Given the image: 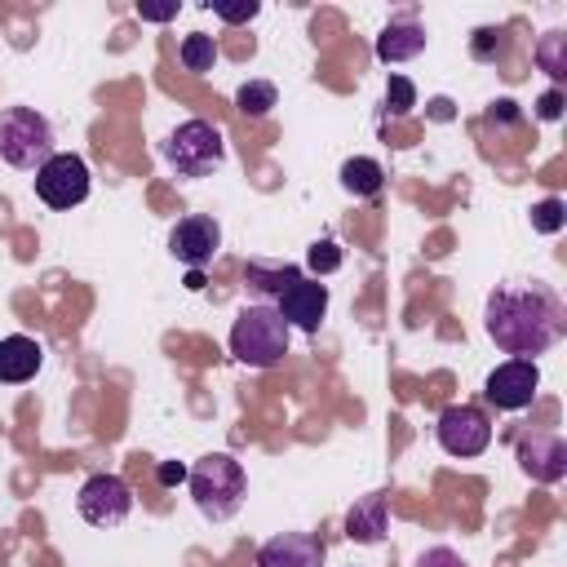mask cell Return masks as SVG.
Masks as SVG:
<instances>
[{"instance_id":"8","label":"cell","mask_w":567,"mask_h":567,"mask_svg":"<svg viewBox=\"0 0 567 567\" xmlns=\"http://www.w3.org/2000/svg\"><path fill=\"white\" fill-rule=\"evenodd\" d=\"M75 509L93 527H120L133 514V487L120 474H93L75 492Z\"/></svg>"},{"instance_id":"16","label":"cell","mask_w":567,"mask_h":567,"mask_svg":"<svg viewBox=\"0 0 567 567\" xmlns=\"http://www.w3.org/2000/svg\"><path fill=\"white\" fill-rule=\"evenodd\" d=\"M40 363H44V350H40L35 337H22V332L0 337V381H4V385L31 381V377L40 372Z\"/></svg>"},{"instance_id":"22","label":"cell","mask_w":567,"mask_h":567,"mask_svg":"<svg viewBox=\"0 0 567 567\" xmlns=\"http://www.w3.org/2000/svg\"><path fill=\"white\" fill-rule=\"evenodd\" d=\"M306 266H310V279H323V275L341 270V248H337V239H315V244L306 248Z\"/></svg>"},{"instance_id":"18","label":"cell","mask_w":567,"mask_h":567,"mask_svg":"<svg viewBox=\"0 0 567 567\" xmlns=\"http://www.w3.org/2000/svg\"><path fill=\"white\" fill-rule=\"evenodd\" d=\"M381 182H385V168L377 164V159H368V155H354V159H346L341 164V186L350 190V195H377L381 190Z\"/></svg>"},{"instance_id":"27","label":"cell","mask_w":567,"mask_h":567,"mask_svg":"<svg viewBox=\"0 0 567 567\" xmlns=\"http://www.w3.org/2000/svg\"><path fill=\"white\" fill-rule=\"evenodd\" d=\"M213 13H217L221 22H252V18L261 13V4H257V0H248V4H213Z\"/></svg>"},{"instance_id":"2","label":"cell","mask_w":567,"mask_h":567,"mask_svg":"<svg viewBox=\"0 0 567 567\" xmlns=\"http://www.w3.org/2000/svg\"><path fill=\"white\" fill-rule=\"evenodd\" d=\"M186 487H190L195 509H199L204 518L226 523V518L239 514V505H244V496H248V474H244V465H239L230 452H208V456H199V461L190 465Z\"/></svg>"},{"instance_id":"1","label":"cell","mask_w":567,"mask_h":567,"mask_svg":"<svg viewBox=\"0 0 567 567\" xmlns=\"http://www.w3.org/2000/svg\"><path fill=\"white\" fill-rule=\"evenodd\" d=\"M483 328L505 354L536 359L567 332V306L540 279H509L487 292Z\"/></svg>"},{"instance_id":"7","label":"cell","mask_w":567,"mask_h":567,"mask_svg":"<svg viewBox=\"0 0 567 567\" xmlns=\"http://www.w3.org/2000/svg\"><path fill=\"white\" fill-rule=\"evenodd\" d=\"M434 439L447 456H483L492 443V421L474 403H452L434 421Z\"/></svg>"},{"instance_id":"14","label":"cell","mask_w":567,"mask_h":567,"mask_svg":"<svg viewBox=\"0 0 567 567\" xmlns=\"http://www.w3.org/2000/svg\"><path fill=\"white\" fill-rule=\"evenodd\" d=\"M301 275H306V270L292 266V261H270V257H252V261H244V284H248V292H252L261 306H275Z\"/></svg>"},{"instance_id":"23","label":"cell","mask_w":567,"mask_h":567,"mask_svg":"<svg viewBox=\"0 0 567 567\" xmlns=\"http://www.w3.org/2000/svg\"><path fill=\"white\" fill-rule=\"evenodd\" d=\"M505 53V27H478L470 35V58L474 62H496Z\"/></svg>"},{"instance_id":"24","label":"cell","mask_w":567,"mask_h":567,"mask_svg":"<svg viewBox=\"0 0 567 567\" xmlns=\"http://www.w3.org/2000/svg\"><path fill=\"white\" fill-rule=\"evenodd\" d=\"M416 106V84L408 80V75H390L385 80V115H408Z\"/></svg>"},{"instance_id":"30","label":"cell","mask_w":567,"mask_h":567,"mask_svg":"<svg viewBox=\"0 0 567 567\" xmlns=\"http://www.w3.org/2000/svg\"><path fill=\"white\" fill-rule=\"evenodd\" d=\"M137 18H146V22H168V18H177V0H173V4H137Z\"/></svg>"},{"instance_id":"25","label":"cell","mask_w":567,"mask_h":567,"mask_svg":"<svg viewBox=\"0 0 567 567\" xmlns=\"http://www.w3.org/2000/svg\"><path fill=\"white\" fill-rule=\"evenodd\" d=\"M563 226H567V204H563V199H540V204H532V230L558 235Z\"/></svg>"},{"instance_id":"9","label":"cell","mask_w":567,"mask_h":567,"mask_svg":"<svg viewBox=\"0 0 567 567\" xmlns=\"http://www.w3.org/2000/svg\"><path fill=\"white\" fill-rule=\"evenodd\" d=\"M536 390H540V368H536V359H505V363L492 368L487 381H483L487 403L501 408V412H523V408H532Z\"/></svg>"},{"instance_id":"4","label":"cell","mask_w":567,"mask_h":567,"mask_svg":"<svg viewBox=\"0 0 567 567\" xmlns=\"http://www.w3.org/2000/svg\"><path fill=\"white\" fill-rule=\"evenodd\" d=\"M159 155L177 177H213L226 164V137L213 120H182L159 142Z\"/></svg>"},{"instance_id":"10","label":"cell","mask_w":567,"mask_h":567,"mask_svg":"<svg viewBox=\"0 0 567 567\" xmlns=\"http://www.w3.org/2000/svg\"><path fill=\"white\" fill-rule=\"evenodd\" d=\"M168 252H173L182 266L204 270V266L221 252V226H217V217H208V213H186V217L168 230Z\"/></svg>"},{"instance_id":"31","label":"cell","mask_w":567,"mask_h":567,"mask_svg":"<svg viewBox=\"0 0 567 567\" xmlns=\"http://www.w3.org/2000/svg\"><path fill=\"white\" fill-rule=\"evenodd\" d=\"M186 288H190V292H199V288H204V275H199V270H190V275H186Z\"/></svg>"},{"instance_id":"20","label":"cell","mask_w":567,"mask_h":567,"mask_svg":"<svg viewBox=\"0 0 567 567\" xmlns=\"http://www.w3.org/2000/svg\"><path fill=\"white\" fill-rule=\"evenodd\" d=\"M177 62H182V71H190V75L213 71V62H217V44H213V35L190 31V35L177 44Z\"/></svg>"},{"instance_id":"11","label":"cell","mask_w":567,"mask_h":567,"mask_svg":"<svg viewBox=\"0 0 567 567\" xmlns=\"http://www.w3.org/2000/svg\"><path fill=\"white\" fill-rule=\"evenodd\" d=\"M518 465L536 483H558L567 474V443L549 430H527L518 434Z\"/></svg>"},{"instance_id":"3","label":"cell","mask_w":567,"mask_h":567,"mask_svg":"<svg viewBox=\"0 0 567 567\" xmlns=\"http://www.w3.org/2000/svg\"><path fill=\"white\" fill-rule=\"evenodd\" d=\"M288 341H292V328L279 319L275 306H244L230 323V354L244 363V368H275L284 354H288Z\"/></svg>"},{"instance_id":"13","label":"cell","mask_w":567,"mask_h":567,"mask_svg":"<svg viewBox=\"0 0 567 567\" xmlns=\"http://www.w3.org/2000/svg\"><path fill=\"white\" fill-rule=\"evenodd\" d=\"M323 554L315 532H279L257 549V567H323Z\"/></svg>"},{"instance_id":"12","label":"cell","mask_w":567,"mask_h":567,"mask_svg":"<svg viewBox=\"0 0 567 567\" xmlns=\"http://www.w3.org/2000/svg\"><path fill=\"white\" fill-rule=\"evenodd\" d=\"M275 310H279V319H284L288 328L319 332V323H323V315H328V284L301 275V279L275 301Z\"/></svg>"},{"instance_id":"6","label":"cell","mask_w":567,"mask_h":567,"mask_svg":"<svg viewBox=\"0 0 567 567\" xmlns=\"http://www.w3.org/2000/svg\"><path fill=\"white\" fill-rule=\"evenodd\" d=\"M89 164L75 155V151H58L49 155L40 168H35V195L49 204V208H75L89 199Z\"/></svg>"},{"instance_id":"17","label":"cell","mask_w":567,"mask_h":567,"mask_svg":"<svg viewBox=\"0 0 567 567\" xmlns=\"http://www.w3.org/2000/svg\"><path fill=\"white\" fill-rule=\"evenodd\" d=\"M425 27L412 22V18H399V22H385L381 35H377V58L381 62H412L416 53H425Z\"/></svg>"},{"instance_id":"26","label":"cell","mask_w":567,"mask_h":567,"mask_svg":"<svg viewBox=\"0 0 567 567\" xmlns=\"http://www.w3.org/2000/svg\"><path fill=\"white\" fill-rule=\"evenodd\" d=\"M416 567H470V563L456 549H447V545H430V549H421Z\"/></svg>"},{"instance_id":"21","label":"cell","mask_w":567,"mask_h":567,"mask_svg":"<svg viewBox=\"0 0 567 567\" xmlns=\"http://www.w3.org/2000/svg\"><path fill=\"white\" fill-rule=\"evenodd\" d=\"M536 62H540V71H549L554 80H563L567 75V35L563 31H545L536 40Z\"/></svg>"},{"instance_id":"29","label":"cell","mask_w":567,"mask_h":567,"mask_svg":"<svg viewBox=\"0 0 567 567\" xmlns=\"http://www.w3.org/2000/svg\"><path fill=\"white\" fill-rule=\"evenodd\" d=\"M186 474H190V470H186L182 461H159V465H155V478H159L164 487H177V483H186Z\"/></svg>"},{"instance_id":"28","label":"cell","mask_w":567,"mask_h":567,"mask_svg":"<svg viewBox=\"0 0 567 567\" xmlns=\"http://www.w3.org/2000/svg\"><path fill=\"white\" fill-rule=\"evenodd\" d=\"M536 115H540V120H558V115H563V89L540 93V97H536Z\"/></svg>"},{"instance_id":"19","label":"cell","mask_w":567,"mask_h":567,"mask_svg":"<svg viewBox=\"0 0 567 567\" xmlns=\"http://www.w3.org/2000/svg\"><path fill=\"white\" fill-rule=\"evenodd\" d=\"M279 102V89L270 84V80H248V84H239L235 89V111L239 115H248V120H261V115H270V106Z\"/></svg>"},{"instance_id":"5","label":"cell","mask_w":567,"mask_h":567,"mask_svg":"<svg viewBox=\"0 0 567 567\" xmlns=\"http://www.w3.org/2000/svg\"><path fill=\"white\" fill-rule=\"evenodd\" d=\"M49 155H58L53 124L35 106H4L0 111V159L9 168H40Z\"/></svg>"},{"instance_id":"15","label":"cell","mask_w":567,"mask_h":567,"mask_svg":"<svg viewBox=\"0 0 567 567\" xmlns=\"http://www.w3.org/2000/svg\"><path fill=\"white\" fill-rule=\"evenodd\" d=\"M385 532H390V501H385V492L354 496V505L346 509V536L359 540V545H377V540H385Z\"/></svg>"}]
</instances>
